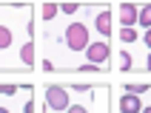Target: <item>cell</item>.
Wrapping results in <instances>:
<instances>
[{"label":"cell","mask_w":151,"mask_h":113,"mask_svg":"<svg viewBox=\"0 0 151 113\" xmlns=\"http://www.w3.org/2000/svg\"><path fill=\"white\" fill-rule=\"evenodd\" d=\"M71 105L63 113H111V88L106 82H68ZM40 113V110H37Z\"/></svg>","instance_id":"cell-2"},{"label":"cell","mask_w":151,"mask_h":113,"mask_svg":"<svg viewBox=\"0 0 151 113\" xmlns=\"http://www.w3.org/2000/svg\"><path fill=\"white\" fill-rule=\"evenodd\" d=\"M40 113H63L71 105V90L66 82H43L40 85Z\"/></svg>","instance_id":"cell-3"},{"label":"cell","mask_w":151,"mask_h":113,"mask_svg":"<svg viewBox=\"0 0 151 113\" xmlns=\"http://www.w3.org/2000/svg\"><path fill=\"white\" fill-rule=\"evenodd\" d=\"M34 8H37L34 11V23H40V25H49L60 17V3H40Z\"/></svg>","instance_id":"cell-9"},{"label":"cell","mask_w":151,"mask_h":113,"mask_svg":"<svg viewBox=\"0 0 151 113\" xmlns=\"http://www.w3.org/2000/svg\"><path fill=\"white\" fill-rule=\"evenodd\" d=\"M145 105H143V110H140V113H151V90H148V93H145Z\"/></svg>","instance_id":"cell-18"},{"label":"cell","mask_w":151,"mask_h":113,"mask_svg":"<svg viewBox=\"0 0 151 113\" xmlns=\"http://www.w3.org/2000/svg\"><path fill=\"white\" fill-rule=\"evenodd\" d=\"M111 56H114L111 42H109V40H100V37H94L91 45H88V48H86V54H83V62H91V65H100V68L111 71Z\"/></svg>","instance_id":"cell-4"},{"label":"cell","mask_w":151,"mask_h":113,"mask_svg":"<svg viewBox=\"0 0 151 113\" xmlns=\"http://www.w3.org/2000/svg\"><path fill=\"white\" fill-rule=\"evenodd\" d=\"M114 11H117L120 28H137V17H140V6L137 3H117Z\"/></svg>","instance_id":"cell-7"},{"label":"cell","mask_w":151,"mask_h":113,"mask_svg":"<svg viewBox=\"0 0 151 113\" xmlns=\"http://www.w3.org/2000/svg\"><path fill=\"white\" fill-rule=\"evenodd\" d=\"M111 20H114V6L111 3H100V8L94 11L91 17V31L100 34V40H109L111 42Z\"/></svg>","instance_id":"cell-5"},{"label":"cell","mask_w":151,"mask_h":113,"mask_svg":"<svg viewBox=\"0 0 151 113\" xmlns=\"http://www.w3.org/2000/svg\"><path fill=\"white\" fill-rule=\"evenodd\" d=\"M143 73H151V51L143 56Z\"/></svg>","instance_id":"cell-17"},{"label":"cell","mask_w":151,"mask_h":113,"mask_svg":"<svg viewBox=\"0 0 151 113\" xmlns=\"http://www.w3.org/2000/svg\"><path fill=\"white\" fill-rule=\"evenodd\" d=\"M117 40H120L123 48H134V45H140V31H137V28H120Z\"/></svg>","instance_id":"cell-10"},{"label":"cell","mask_w":151,"mask_h":113,"mask_svg":"<svg viewBox=\"0 0 151 113\" xmlns=\"http://www.w3.org/2000/svg\"><path fill=\"white\" fill-rule=\"evenodd\" d=\"M71 73H109V71H106V68H100V65H91V62H80Z\"/></svg>","instance_id":"cell-15"},{"label":"cell","mask_w":151,"mask_h":113,"mask_svg":"<svg viewBox=\"0 0 151 113\" xmlns=\"http://www.w3.org/2000/svg\"><path fill=\"white\" fill-rule=\"evenodd\" d=\"M120 88H123V93H134V96H145V93L151 90V82H123Z\"/></svg>","instance_id":"cell-11"},{"label":"cell","mask_w":151,"mask_h":113,"mask_svg":"<svg viewBox=\"0 0 151 113\" xmlns=\"http://www.w3.org/2000/svg\"><path fill=\"white\" fill-rule=\"evenodd\" d=\"M137 25H140L143 31H148V28H151V3H143V6H140V17H137Z\"/></svg>","instance_id":"cell-13"},{"label":"cell","mask_w":151,"mask_h":113,"mask_svg":"<svg viewBox=\"0 0 151 113\" xmlns=\"http://www.w3.org/2000/svg\"><path fill=\"white\" fill-rule=\"evenodd\" d=\"M23 82H0V96H17V93H23Z\"/></svg>","instance_id":"cell-12"},{"label":"cell","mask_w":151,"mask_h":113,"mask_svg":"<svg viewBox=\"0 0 151 113\" xmlns=\"http://www.w3.org/2000/svg\"><path fill=\"white\" fill-rule=\"evenodd\" d=\"M140 45L151 51V28H148V31H143V34H140Z\"/></svg>","instance_id":"cell-16"},{"label":"cell","mask_w":151,"mask_h":113,"mask_svg":"<svg viewBox=\"0 0 151 113\" xmlns=\"http://www.w3.org/2000/svg\"><path fill=\"white\" fill-rule=\"evenodd\" d=\"M117 71L120 73H143V65L137 59V45L134 48H123L117 51Z\"/></svg>","instance_id":"cell-6"},{"label":"cell","mask_w":151,"mask_h":113,"mask_svg":"<svg viewBox=\"0 0 151 113\" xmlns=\"http://www.w3.org/2000/svg\"><path fill=\"white\" fill-rule=\"evenodd\" d=\"M143 105H145L143 96H134V93H123V90H120L114 110H117V113H140V110H143Z\"/></svg>","instance_id":"cell-8"},{"label":"cell","mask_w":151,"mask_h":113,"mask_svg":"<svg viewBox=\"0 0 151 113\" xmlns=\"http://www.w3.org/2000/svg\"><path fill=\"white\" fill-rule=\"evenodd\" d=\"M34 23L32 3H0V73H26L20 65V48L26 28Z\"/></svg>","instance_id":"cell-1"},{"label":"cell","mask_w":151,"mask_h":113,"mask_svg":"<svg viewBox=\"0 0 151 113\" xmlns=\"http://www.w3.org/2000/svg\"><path fill=\"white\" fill-rule=\"evenodd\" d=\"M80 8H83V3H60V17L71 20V17L80 14Z\"/></svg>","instance_id":"cell-14"}]
</instances>
